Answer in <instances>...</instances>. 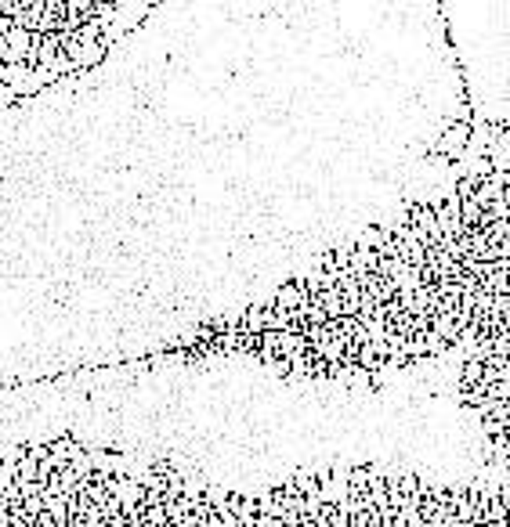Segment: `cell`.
Instances as JSON below:
<instances>
[{"label": "cell", "mask_w": 510, "mask_h": 527, "mask_svg": "<svg viewBox=\"0 0 510 527\" xmlns=\"http://www.w3.org/2000/svg\"><path fill=\"white\" fill-rule=\"evenodd\" d=\"M467 138H471V123H445V131H441V138L434 141V152H441L445 159H460L464 155V148H467Z\"/></svg>", "instance_id": "1"}, {"label": "cell", "mask_w": 510, "mask_h": 527, "mask_svg": "<svg viewBox=\"0 0 510 527\" xmlns=\"http://www.w3.org/2000/svg\"><path fill=\"white\" fill-rule=\"evenodd\" d=\"M409 213H413V217H409L406 224H409V227H416L420 235H427V239H431V246H434V242H438V227H434V206H427V203H416Z\"/></svg>", "instance_id": "2"}, {"label": "cell", "mask_w": 510, "mask_h": 527, "mask_svg": "<svg viewBox=\"0 0 510 527\" xmlns=\"http://www.w3.org/2000/svg\"><path fill=\"white\" fill-rule=\"evenodd\" d=\"M271 300H275V307H279V311H297V307H301V304L308 300V292H304V282H301V278H297V282H286V285H282V289L275 292Z\"/></svg>", "instance_id": "3"}, {"label": "cell", "mask_w": 510, "mask_h": 527, "mask_svg": "<svg viewBox=\"0 0 510 527\" xmlns=\"http://www.w3.org/2000/svg\"><path fill=\"white\" fill-rule=\"evenodd\" d=\"M224 502H229V509L236 513L239 527H254V520H257V498H250V495H229Z\"/></svg>", "instance_id": "4"}, {"label": "cell", "mask_w": 510, "mask_h": 527, "mask_svg": "<svg viewBox=\"0 0 510 527\" xmlns=\"http://www.w3.org/2000/svg\"><path fill=\"white\" fill-rule=\"evenodd\" d=\"M243 332H250V336H261L264 332V307H261V300H254L250 311L243 314Z\"/></svg>", "instance_id": "5"}, {"label": "cell", "mask_w": 510, "mask_h": 527, "mask_svg": "<svg viewBox=\"0 0 510 527\" xmlns=\"http://www.w3.org/2000/svg\"><path fill=\"white\" fill-rule=\"evenodd\" d=\"M478 383H481V362L467 358V362H464V369H460V387H464V390H471V387H478Z\"/></svg>", "instance_id": "6"}, {"label": "cell", "mask_w": 510, "mask_h": 527, "mask_svg": "<svg viewBox=\"0 0 510 527\" xmlns=\"http://www.w3.org/2000/svg\"><path fill=\"white\" fill-rule=\"evenodd\" d=\"M59 76H54L51 69H29V83H26V94H33V91H40V87H47V83H54Z\"/></svg>", "instance_id": "7"}, {"label": "cell", "mask_w": 510, "mask_h": 527, "mask_svg": "<svg viewBox=\"0 0 510 527\" xmlns=\"http://www.w3.org/2000/svg\"><path fill=\"white\" fill-rule=\"evenodd\" d=\"M294 488H297L304 498H322V491H319V481H315L311 474H297V477H294Z\"/></svg>", "instance_id": "8"}, {"label": "cell", "mask_w": 510, "mask_h": 527, "mask_svg": "<svg viewBox=\"0 0 510 527\" xmlns=\"http://www.w3.org/2000/svg\"><path fill=\"white\" fill-rule=\"evenodd\" d=\"M485 434L489 437H499V434H506V423L503 419H485Z\"/></svg>", "instance_id": "9"}, {"label": "cell", "mask_w": 510, "mask_h": 527, "mask_svg": "<svg viewBox=\"0 0 510 527\" xmlns=\"http://www.w3.org/2000/svg\"><path fill=\"white\" fill-rule=\"evenodd\" d=\"M19 94L11 91V87H4V83H0V105H8V101H15Z\"/></svg>", "instance_id": "10"}, {"label": "cell", "mask_w": 510, "mask_h": 527, "mask_svg": "<svg viewBox=\"0 0 510 527\" xmlns=\"http://www.w3.org/2000/svg\"><path fill=\"white\" fill-rule=\"evenodd\" d=\"M4 513H8V498H4V495H0V516H4Z\"/></svg>", "instance_id": "11"}]
</instances>
